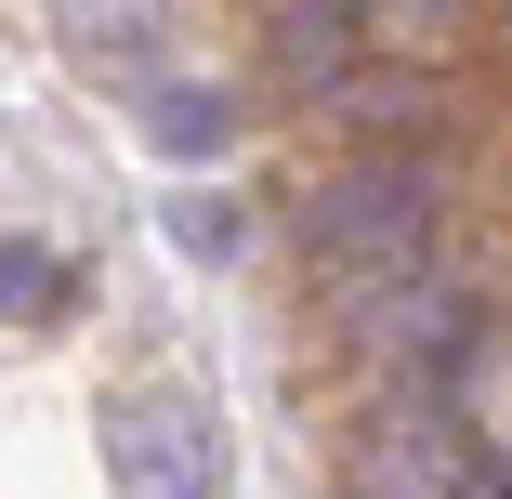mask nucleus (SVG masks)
<instances>
[{
    "mask_svg": "<svg viewBox=\"0 0 512 499\" xmlns=\"http://www.w3.org/2000/svg\"><path fill=\"white\" fill-rule=\"evenodd\" d=\"M302 250H316L342 329H381L394 303H421L434 276V171L421 158H355L316 184V211H302Z\"/></svg>",
    "mask_w": 512,
    "mask_h": 499,
    "instance_id": "obj_1",
    "label": "nucleus"
},
{
    "mask_svg": "<svg viewBox=\"0 0 512 499\" xmlns=\"http://www.w3.org/2000/svg\"><path fill=\"white\" fill-rule=\"evenodd\" d=\"M368 14H460V0H368Z\"/></svg>",
    "mask_w": 512,
    "mask_h": 499,
    "instance_id": "obj_9",
    "label": "nucleus"
},
{
    "mask_svg": "<svg viewBox=\"0 0 512 499\" xmlns=\"http://www.w3.org/2000/svg\"><path fill=\"white\" fill-rule=\"evenodd\" d=\"M53 27H66L79 66H119V79L158 66V14H145V0H53Z\"/></svg>",
    "mask_w": 512,
    "mask_h": 499,
    "instance_id": "obj_4",
    "label": "nucleus"
},
{
    "mask_svg": "<svg viewBox=\"0 0 512 499\" xmlns=\"http://www.w3.org/2000/svg\"><path fill=\"white\" fill-rule=\"evenodd\" d=\"M355 499H512L460 408H394L355 434Z\"/></svg>",
    "mask_w": 512,
    "mask_h": 499,
    "instance_id": "obj_3",
    "label": "nucleus"
},
{
    "mask_svg": "<svg viewBox=\"0 0 512 499\" xmlns=\"http://www.w3.org/2000/svg\"><path fill=\"white\" fill-rule=\"evenodd\" d=\"M145 132H158L171 158H224V145H237V106H224L211 79H158V92H145Z\"/></svg>",
    "mask_w": 512,
    "mask_h": 499,
    "instance_id": "obj_5",
    "label": "nucleus"
},
{
    "mask_svg": "<svg viewBox=\"0 0 512 499\" xmlns=\"http://www.w3.org/2000/svg\"><path fill=\"white\" fill-rule=\"evenodd\" d=\"M302 79H342L355 66V14H342V0H316V14H289V40H276Z\"/></svg>",
    "mask_w": 512,
    "mask_h": 499,
    "instance_id": "obj_8",
    "label": "nucleus"
},
{
    "mask_svg": "<svg viewBox=\"0 0 512 499\" xmlns=\"http://www.w3.org/2000/svg\"><path fill=\"white\" fill-rule=\"evenodd\" d=\"M106 486L119 499H224V421L184 381L106 394Z\"/></svg>",
    "mask_w": 512,
    "mask_h": 499,
    "instance_id": "obj_2",
    "label": "nucleus"
},
{
    "mask_svg": "<svg viewBox=\"0 0 512 499\" xmlns=\"http://www.w3.org/2000/svg\"><path fill=\"white\" fill-rule=\"evenodd\" d=\"M237 237H250V224H237L224 184H184V197H171V250H184V263H237Z\"/></svg>",
    "mask_w": 512,
    "mask_h": 499,
    "instance_id": "obj_7",
    "label": "nucleus"
},
{
    "mask_svg": "<svg viewBox=\"0 0 512 499\" xmlns=\"http://www.w3.org/2000/svg\"><path fill=\"white\" fill-rule=\"evenodd\" d=\"M66 289H79V276H66L40 237H0V316H27V329H40V316H66Z\"/></svg>",
    "mask_w": 512,
    "mask_h": 499,
    "instance_id": "obj_6",
    "label": "nucleus"
}]
</instances>
